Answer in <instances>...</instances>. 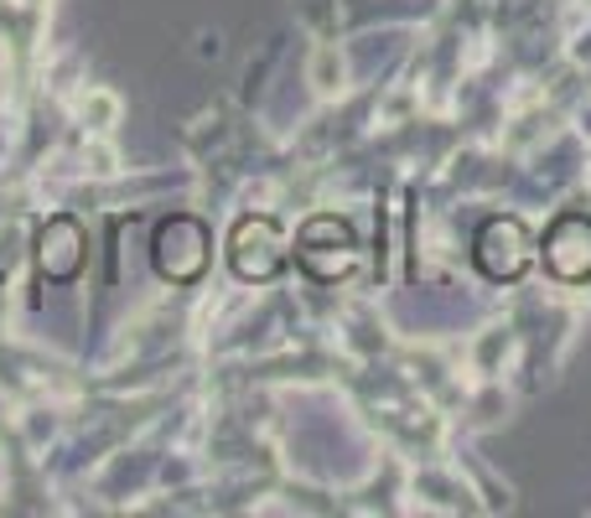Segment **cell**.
Returning a JSON list of instances; mask_svg holds the SVG:
<instances>
[{
    "instance_id": "2",
    "label": "cell",
    "mask_w": 591,
    "mask_h": 518,
    "mask_svg": "<svg viewBox=\"0 0 591 518\" xmlns=\"http://www.w3.org/2000/svg\"><path fill=\"white\" fill-rule=\"evenodd\" d=\"M311 78H317V94H337L343 89V68H337V52L322 48L317 63H311Z\"/></svg>"
},
{
    "instance_id": "1",
    "label": "cell",
    "mask_w": 591,
    "mask_h": 518,
    "mask_svg": "<svg viewBox=\"0 0 591 518\" xmlns=\"http://www.w3.org/2000/svg\"><path fill=\"white\" fill-rule=\"evenodd\" d=\"M83 119L94 125V130H110L119 119V99L115 94H104V89H94V94L83 99Z\"/></svg>"
}]
</instances>
